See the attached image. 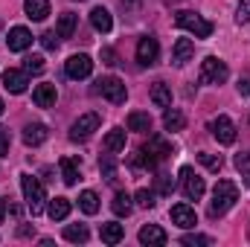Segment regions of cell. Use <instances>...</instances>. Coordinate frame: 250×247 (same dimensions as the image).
Listing matches in <instances>:
<instances>
[{
  "label": "cell",
  "mask_w": 250,
  "mask_h": 247,
  "mask_svg": "<svg viewBox=\"0 0 250 247\" xmlns=\"http://www.w3.org/2000/svg\"><path fill=\"white\" fill-rule=\"evenodd\" d=\"M227 76H230V70H227V64L221 62V59L207 56L201 62V84H224Z\"/></svg>",
  "instance_id": "277c9868"
},
{
  "label": "cell",
  "mask_w": 250,
  "mask_h": 247,
  "mask_svg": "<svg viewBox=\"0 0 250 247\" xmlns=\"http://www.w3.org/2000/svg\"><path fill=\"white\" fill-rule=\"evenodd\" d=\"M151 102H154L157 108H169V105H172V90H169L166 82H154V84H151Z\"/></svg>",
  "instance_id": "7402d4cb"
},
{
  "label": "cell",
  "mask_w": 250,
  "mask_h": 247,
  "mask_svg": "<svg viewBox=\"0 0 250 247\" xmlns=\"http://www.w3.org/2000/svg\"><path fill=\"white\" fill-rule=\"evenodd\" d=\"M44 140H47V125L29 123L23 128V143H26V145H41Z\"/></svg>",
  "instance_id": "44dd1931"
},
{
  "label": "cell",
  "mask_w": 250,
  "mask_h": 247,
  "mask_svg": "<svg viewBox=\"0 0 250 247\" xmlns=\"http://www.w3.org/2000/svg\"><path fill=\"white\" fill-rule=\"evenodd\" d=\"M26 84H29V73H26V70L9 67V70L3 73V87H6L9 93H23Z\"/></svg>",
  "instance_id": "7c38bea8"
},
{
  "label": "cell",
  "mask_w": 250,
  "mask_h": 247,
  "mask_svg": "<svg viewBox=\"0 0 250 247\" xmlns=\"http://www.w3.org/2000/svg\"><path fill=\"white\" fill-rule=\"evenodd\" d=\"M87 236H90V233H87V227H84V224H67V227H64V239H67V242H73V245H84V242H87Z\"/></svg>",
  "instance_id": "83f0119b"
},
{
  "label": "cell",
  "mask_w": 250,
  "mask_h": 247,
  "mask_svg": "<svg viewBox=\"0 0 250 247\" xmlns=\"http://www.w3.org/2000/svg\"><path fill=\"white\" fill-rule=\"evenodd\" d=\"M239 201V186L233 181H218L212 189V204H209V215L212 218H221L233 204Z\"/></svg>",
  "instance_id": "6da1fadb"
},
{
  "label": "cell",
  "mask_w": 250,
  "mask_h": 247,
  "mask_svg": "<svg viewBox=\"0 0 250 247\" xmlns=\"http://www.w3.org/2000/svg\"><path fill=\"white\" fill-rule=\"evenodd\" d=\"M102 64H108V67H117V64H120L117 53H114L111 47H105V50H102Z\"/></svg>",
  "instance_id": "b9f144b4"
},
{
  "label": "cell",
  "mask_w": 250,
  "mask_h": 247,
  "mask_svg": "<svg viewBox=\"0 0 250 247\" xmlns=\"http://www.w3.org/2000/svg\"><path fill=\"white\" fill-rule=\"evenodd\" d=\"M181 245H184V247H207V245H212V239H209V236H198V233H195V236H184V239H181Z\"/></svg>",
  "instance_id": "e575fe53"
},
{
  "label": "cell",
  "mask_w": 250,
  "mask_h": 247,
  "mask_svg": "<svg viewBox=\"0 0 250 247\" xmlns=\"http://www.w3.org/2000/svg\"><path fill=\"white\" fill-rule=\"evenodd\" d=\"M62 178L67 186H76V181H79V163L73 160V157H62Z\"/></svg>",
  "instance_id": "4316f807"
},
{
  "label": "cell",
  "mask_w": 250,
  "mask_h": 247,
  "mask_svg": "<svg viewBox=\"0 0 250 247\" xmlns=\"http://www.w3.org/2000/svg\"><path fill=\"white\" fill-rule=\"evenodd\" d=\"M134 201H137V206H143V209H151V206H154V192H148V189H137Z\"/></svg>",
  "instance_id": "836d02e7"
},
{
  "label": "cell",
  "mask_w": 250,
  "mask_h": 247,
  "mask_svg": "<svg viewBox=\"0 0 250 247\" xmlns=\"http://www.w3.org/2000/svg\"><path fill=\"white\" fill-rule=\"evenodd\" d=\"M6 47H9L12 53L29 50V47H32V32H29L26 26H12V29H9V38H6Z\"/></svg>",
  "instance_id": "8fae6325"
},
{
  "label": "cell",
  "mask_w": 250,
  "mask_h": 247,
  "mask_svg": "<svg viewBox=\"0 0 250 247\" xmlns=\"http://www.w3.org/2000/svg\"><path fill=\"white\" fill-rule=\"evenodd\" d=\"M23 12L29 21H44L50 15V0H23Z\"/></svg>",
  "instance_id": "ffe728a7"
},
{
  "label": "cell",
  "mask_w": 250,
  "mask_h": 247,
  "mask_svg": "<svg viewBox=\"0 0 250 247\" xmlns=\"http://www.w3.org/2000/svg\"><path fill=\"white\" fill-rule=\"evenodd\" d=\"M21 189H23V201H26V209L32 215H41L44 212V204H47V192L44 184L32 175H21Z\"/></svg>",
  "instance_id": "7a4b0ae2"
},
{
  "label": "cell",
  "mask_w": 250,
  "mask_h": 247,
  "mask_svg": "<svg viewBox=\"0 0 250 247\" xmlns=\"http://www.w3.org/2000/svg\"><path fill=\"white\" fill-rule=\"evenodd\" d=\"M198 160H201V163H204L209 172H221V166H224V160H221V157H215V154H207V151H201V154H198Z\"/></svg>",
  "instance_id": "1f68e13d"
},
{
  "label": "cell",
  "mask_w": 250,
  "mask_h": 247,
  "mask_svg": "<svg viewBox=\"0 0 250 247\" xmlns=\"http://www.w3.org/2000/svg\"><path fill=\"white\" fill-rule=\"evenodd\" d=\"M192 56H195V44L189 38H178L175 47H172V62L178 64V67H184V64L192 62Z\"/></svg>",
  "instance_id": "2e32d148"
},
{
  "label": "cell",
  "mask_w": 250,
  "mask_h": 247,
  "mask_svg": "<svg viewBox=\"0 0 250 247\" xmlns=\"http://www.w3.org/2000/svg\"><path fill=\"white\" fill-rule=\"evenodd\" d=\"M128 131H151V117L143 111L128 114Z\"/></svg>",
  "instance_id": "f1b7e54d"
},
{
  "label": "cell",
  "mask_w": 250,
  "mask_h": 247,
  "mask_svg": "<svg viewBox=\"0 0 250 247\" xmlns=\"http://www.w3.org/2000/svg\"><path fill=\"white\" fill-rule=\"evenodd\" d=\"M90 23H93V29H96V32H111L114 18H111V12H108L105 6H96V9L90 12Z\"/></svg>",
  "instance_id": "d6986e66"
},
{
  "label": "cell",
  "mask_w": 250,
  "mask_h": 247,
  "mask_svg": "<svg viewBox=\"0 0 250 247\" xmlns=\"http://www.w3.org/2000/svg\"><path fill=\"white\" fill-rule=\"evenodd\" d=\"M236 169L245 175V181L250 184V154H236Z\"/></svg>",
  "instance_id": "f35d334b"
},
{
  "label": "cell",
  "mask_w": 250,
  "mask_h": 247,
  "mask_svg": "<svg viewBox=\"0 0 250 247\" xmlns=\"http://www.w3.org/2000/svg\"><path fill=\"white\" fill-rule=\"evenodd\" d=\"M239 23H248L250 21V0H239V15H236Z\"/></svg>",
  "instance_id": "60d3db41"
},
{
  "label": "cell",
  "mask_w": 250,
  "mask_h": 247,
  "mask_svg": "<svg viewBox=\"0 0 250 247\" xmlns=\"http://www.w3.org/2000/svg\"><path fill=\"white\" fill-rule=\"evenodd\" d=\"M56 32H59V38H70V35L76 32V15H73V12H64L62 18H59Z\"/></svg>",
  "instance_id": "4dcf8cb0"
},
{
  "label": "cell",
  "mask_w": 250,
  "mask_h": 247,
  "mask_svg": "<svg viewBox=\"0 0 250 247\" xmlns=\"http://www.w3.org/2000/svg\"><path fill=\"white\" fill-rule=\"evenodd\" d=\"M99 236H102L105 245H120V242L125 239V227L117 224V221H105V224L99 227Z\"/></svg>",
  "instance_id": "ac0fdd59"
},
{
  "label": "cell",
  "mask_w": 250,
  "mask_h": 247,
  "mask_svg": "<svg viewBox=\"0 0 250 247\" xmlns=\"http://www.w3.org/2000/svg\"><path fill=\"white\" fill-rule=\"evenodd\" d=\"M96 93H102L108 102H114V105H123L125 99H128V90H125V82L123 79H117V76H105V79H99L96 82Z\"/></svg>",
  "instance_id": "5b68a950"
},
{
  "label": "cell",
  "mask_w": 250,
  "mask_h": 247,
  "mask_svg": "<svg viewBox=\"0 0 250 247\" xmlns=\"http://www.w3.org/2000/svg\"><path fill=\"white\" fill-rule=\"evenodd\" d=\"M99 172H102L105 181H114V175H117V163H114V157H102V160H99Z\"/></svg>",
  "instance_id": "d6a6232c"
},
{
  "label": "cell",
  "mask_w": 250,
  "mask_h": 247,
  "mask_svg": "<svg viewBox=\"0 0 250 247\" xmlns=\"http://www.w3.org/2000/svg\"><path fill=\"white\" fill-rule=\"evenodd\" d=\"M38 41H41V47H44V50H50V53H53V50H59V32H44Z\"/></svg>",
  "instance_id": "8d00e7d4"
},
{
  "label": "cell",
  "mask_w": 250,
  "mask_h": 247,
  "mask_svg": "<svg viewBox=\"0 0 250 247\" xmlns=\"http://www.w3.org/2000/svg\"><path fill=\"white\" fill-rule=\"evenodd\" d=\"M6 218V204H3V198H0V221Z\"/></svg>",
  "instance_id": "bcb514c9"
},
{
  "label": "cell",
  "mask_w": 250,
  "mask_h": 247,
  "mask_svg": "<svg viewBox=\"0 0 250 247\" xmlns=\"http://www.w3.org/2000/svg\"><path fill=\"white\" fill-rule=\"evenodd\" d=\"M111 209H114V215L128 218V215H131V209H134L131 195H128V192H117V195H114V201H111Z\"/></svg>",
  "instance_id": "d4e9b609"
},
{
  "label": "cell",
  "mask_w": 250,
  "mask_h": 247,
  "mask_svg": "<svg viewBox=\"0 0 250 247\" xmlns=\"http://www.w3.org/2000/svg\"><path fill=\"white\" fill-rule=\"evenodd\" d=\"M9 145H12L9 128H3V125H0V157H9Z\"/></svg>",
  "instance_id": "ab89813d"
},
{
  "label": "cell",
  "mask_w": 250,
  "mask_h": 247,
  "mask_svg": "<svg viewBox=\"0 0 250 247\" xmlns=\"http://www.w3.org/2000/svg\"><path fill=\"white\" fill-rule=\"evenodd\" d=\"M47 215H50L53 221H64V218L70 215V201H67V198H53V201L47 204Z\"/></svg>",
  "instance_id": "cb8c5ba5"
},
{
  "label": "cell",
  "mask_w": 250,
  "mask_h": 247,
  "mask_svg": "<svg viewBox=\"0 0 250 247\" xmlns=\"http://www.w3.org/2000/svg\"><path fill=\"white\" fill-rule=\"evenodd\" d=\"M3 111H6V105H3V99H0V117H3Z\"/></svg>",
  "instance_id": "7dc6e473"
},
{
  "label": "cell",
  "mask_w": 250,
  "mask_h": 247,
  "mask_svg": "<svg viewBox=\"0 0 250 247\" xmlns=\"http://www.w3.org/2000/svg\"><path fill=\"white\" fill-rule=\"evenodd\" d=\"M172 224L181 227V230H192V227L198 224L195 209H192L189 204H175V206H172Z\"/></svg>",
  "instance_id": "9a60e30c"
},
{
  "label": "cell",
  "mask_w": 250,
  "mask_h": 247,
  "mask_svg": "<svg viewBox=\"0 0 250 247\" xmlns=\"http://www.w3.org/2000/svg\"><path fill=\"white\" fill-rule=\"evenodd\" d=\"M157 59H160L157 38H151V35L140 38V44H137V62L143 64V67H151V64H157Z\"/></svg>",
  "instance_id": "30bf717a"
},
{
  "label": "cell",
  "mask_w": 250,
  "mask_h": 247,
  "mask_svg": "<svg viewBox=\"0 0 250 247\" xmlns=\"http://www.w3.org/2000/svg\"><path fill=\"white\" fill-rule=\"evenodd\" d=\"M105 148L108 151H123L125 148V131L123 128H111L108 137H105Z\"/></svg>",
  "instance_id": "f546056e"
},
{
  "label": "cell",
  "mask_w": 250,
  "mask_h": 247,
  "mask_svg": "<svg viewBox=\"0 0 250 247\" xmlns=\"http://www.w3.org/2000/svg\"><path fill=\"white\" fill-rule=\"evenodd\" d=\"M140 245L146 247H163L166 242H169V236H166V230L163 227H157V224H146L143 230H140Z\"/></svg>",
  "instance_id": "5bb4252c"
},
{
  "label": "cell",
  "mask_w": 250,
  "mask_h": 247,
  "mask_svg": "<svg viewBox=\"0 0 250 247\" xmlns=\"http://www.w3.org/2000/svg\"><path fill=\"white\" fill-rule=\"evenodd\" d=\"M99 123H102V117H99V114H84V117H79L76 123L70 125V140H73V143L90 140V137H93V131L99 128Z\"/></svg>",
  "instance_id": "8992f818"
},
{
  "label": "cell",
  "mask_w": 250,
  "mask_h": 247,
  "mask_svg": "<svg viewBox=\"0 0 250 247\" xmlns=\"http://www.w3.org/2000/svg\"><path fill=\"white\" fill-rule=\"evenodd\" d=\"M175 23H178L181 29L192 32L195 38H209V35H212V23H209L207 18L195 15V12H178V15H175Z\"/></svg>",
  "instance_id": "3957f363"
},
{
  "label": "cell",
  "mask_w": 250,
  "mask_h": 247,
  "mask_svg": "<svg viewBox=\"0 0 250 247\" xmlns=\"http://www.w3.org/2000/svg\"><path fill=\"white\" fill-rule=\"evenodd\" d=\"M79 206H82L84 215H96V212H99V195L90 192V189H84V192L79 195Z\"/></svg>",
  "instance_id": "484cf974"
},
{
  "label": "cell",
  "mask_w": 250,
  "mask_h": 247,
  "mask_svg": "<svg viewBox=\"0 0 250 247\" xmlns=\"http://www.w3.org/2000/svg\"><path fill=\"white\" fill-rule=\"evenodd\" d=\"M236 87H239V93H242V96H250V73L239 79V84H236Z\"/></svg>",
  "instance_id": "ee69618b"
},
{
  "label": "cell",
  "mask_w": 250,
  "mask_h": 247,
  "mask_svg": "<svg viewBox=\"0 0 250 247\" xmlns=\"http://www.w3.org/2000/svg\"><path fill=\"white\" fill-rule=\"evenodd\" d=\"M143 151H146L154 163H160V160H166V157L172 154V143L163 140V137H148V143L143 145Z\"/></svg>",
  "instance_id": "4fadbf2b"
},
{
  "label": "cell",
  "mask_w": 250,
  "mask_h": 247,
  "mask_svg": "<svg viewBox=\"0 0 250 247\" xmlns=\"http://www.w3.org/2000/svg\"><path fill=\"white\" fill-rule=\"evenodd\" d=\"M23 70L26 73H41L44 70V56H26L23 59Z\"/></svg>",
  "instance_id": "d590c367"
},
{
  "label": "cell",
  "mask_w": 250,
  "mask_h": 247,
  "mask_svg": "<svg viewBox=\"0 0 250 247\" xmlns=\"http://www.w3.org/2000/svg\"><path fill=\"white\" fill-rule=\"evenodd\" d=\"M56 99H59L56 84H38V87L32 90V102H35L38 108H53V105H56Z\"/></svg>",
  "instance_id": "e0dca14e"
},
{
  "label": "cell",
  "mask_w": 250,
  "mask_h": 247,
  "mask_svg": "<svg viewBox=\"0 0 250 247\" xmlns=\"http://www.w3.org/2000/svg\"><path fill=\"white\" fill-rule=\"evenodd\" d=\"M209 131H212V137L221 145H233L236 143V125H233L230 117H224V114H218V117L209 120Z\"/></svg>",
  "instance_id": "52a82bcc"
},
{
  "label": "cell",
  "mask_w": 250,
  "mask_h": 247,
  "mask_svg": "<svg viewBox=\"0 0 250 247\" xmlns=\"http://www.w3.org/2000/svg\"><path fill=\"white\" fill-rule=\"evenodd\" d=\"M163 125H166V131H184L187 128V117L178 111V108H166V114H163Z\"/></svg>",
  "instance_id": "603a6c76"
},
{
  "label": "cell",
  "mask_w": 250,
  "mask_h": 247,
  "mask_svg": "<svg viewBox=\"0 0 250 247\" xmlns=\"http://www.w3.org/2000/svg\"><path fill=\"white\" fill-rule=\"evenodd\" d=\"M154 181H157V192H160V195H172V192H175V184H172L169 175H157Z\"/></svg>",
  "instance_id": "74e56055"
},
{
  "label": "cell",
  "mask_w": 250,
  "mask_h": 247,
  "mask_svg": "<svg viewBox=\"0 0 250 247\" xmlns=\"http://www.w3.org/2000/svg\"><path fill=\"white\" fill-rule=\"evenodd\" d=\"M18 236H21V239H29V236H35V227H29V224H21V227H18Z\"/></svg>",
  "instance_id": "f6af8a7d"
},
{
  "label": "cell",
  "mask_w": 250,
  "mask_h": 247,
  "mask_svg": "<svg viewBox=\"0 0 250 247\" xmlns=\"http://www.w3.org/2000/svg\"><path fill=\"white\" fill-rule=\"evenodd\" d=\"M120 6H123L128 15H137L140 12V0H120Z\"/></svg>",
  "instance_id": "7bdbcfd3"
},
{
  "label": "cell",
  "mask_w": 250,
  "mask_h": 247,
  "mask_svg": "<svg viewBox=\"0 0 250 247\" xmlns=\"http://www.w3.org/2000/svg\"><path fill=\"white\" fill-rule=\"evenodd\" d=\"M181 184H184V195H187V201H201V198H204V192H207L204 178H198L189 166L181 169Z\"/></svg>",
  "instance_id": "ba28073f"
},
{
  "label": "cell",
  "mask_w": 250,
  "mask_h": 247,
  "mask_svg": "<svg viewBox=\"0 0 250 247\" xmlns=\"http://www.w3.org/2000/svg\"><path fill=\"white\" fill-rule=\"evenodd\" d=\"M64 73H67L70 79H87V76L93 73V62H90V56H84V53L70 56V59L64 62Z\"/></svg>",
  "instance_id": "9c48e42d"
}]
</instances>
